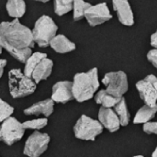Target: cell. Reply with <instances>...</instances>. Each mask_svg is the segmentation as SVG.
I'll return each instance as SVG.
<instances>
[{"mask_svg":"<svg viewBox=\"0 0 157 157\" xmlns=\"http://www.w3.org/2000/svg\"><path fill=\"white\" fill-rule=\"evenodd\" d=\"M34 40L31 30L22 25L17 18L0 23V45L23 50L32 48Z\"/></svg>","mask_w":157,"mask_h":157,"instance_id":"6da1fadb","label":"cell"},{"mask_svg":"<svg viewBox=\"0 0 157 157\" xmlns=\"http://www.w3.org/2000/svg\"><path fill=\"white\" fill-rule=\"evenodd\" d=\"M72 92L77 102H85L91 99L99 87L98 68H92L86 73H78L72 82Z\"/></svg>","mask_w":157,"mask_h":157,"instance_id":"7a4b0ae2","label":"cell"},{"mask_svg":"<svg viewBox=\"0 0 157 157\" xmlns=\"http://www.w3.org/2000/svg\"><path fill=\"white\" fill-rule=\"evenodd\" d=\"M36 83L32 78L25 75L20 69H12L8 73V87L14 98L31 95L36 90Z\"/></svg>","mask_w":157,"mask_h":157,"instance_id":"3957f363","label":"cell"},{"mask_svg":"<svg viewBox=\"0 0 157 157\" xmlns=\"http://www.w3.org/2000/svg\"><path fill=\"white\" fill-rule=\"evenodd\" d=\"M58 27L49 16H41L34 24L31 30L34 42L40 47H47L50 45L51 40L55 37Z\"/></svg>","mask_w":157,"mask_h":157,"instance_id":"277c9868","label":"cell"},{"mask_svg":"<svg viewBox=\"0 0 157 157\" xmlns=\"http://www.w3.org/2000/svg\"><path fill=\"white\" fill-rule=\"evenodd\" d=\"M102 132L103 126L101 123L86 115H82L74 126L75 136L85 141H95Z\"/></svg>","mask_w":157,"mask_h":157,"instance_id":"5b68a950","label":"cell"},{"mask_svg":"<svg viewBox=\"0 0 157 157\" xmlns=\"http://www.w3.org/2000/svg\"><path fill=\"white\" fill-rule=\"evenodd\" d=\"M102 83L107 87L106 91L118 98H121L129 88L128 77L123 71L107 73L102 79Z\"/></svg>","mask_w":157,"mask_h":157,"instance_id":"8992f818","label":"cell"},{"mask_svg":"<svg viewBox=\"0 0 157 157\" xmlns=\"http://www.w3.org/2000/svg\"><path fill=\"white\" fill-rule=\"evenodd\" d=\"M25 129L16 118L9 117L0 126V141L7 145H12L20 141L24 135Z\"/></svg>","mask_w":157,"mask_h":157,"instance_id":"52a82bcc","label":"cell"},{"mask_svg":"<svg viewBox=\"0 0 157 157\" xmlns=\"http://www.w3.org/2000/svg\"><path fill=\"white\" fill-rule=\"evenodd\" d=\"M50 136L47 133L34 132L26 141L24 155L29 157H40L48 148Z\"/></svg>","mask_w":157,"mask_h":157,"instance_id":"ba28073f","label":"cell"},{"mask_svg":"<svg viewBox=\"0 0 157 157\" xmlns=\"http://www.w3.org/2000/svg\"><path fill=\"white\" fill-rule=\"evenodd\" d=\"M141 98L145 105L155 107L157 105V77L154 75H147L135 85Z\"/></svg>","mask_w":157,"mask_h":157,"instance_id":"9c48e42d","label":"cell"},{"mask_svg":"<svg viewBox=\"0 0 157 157\" xmlns=\"http://www.w3.org/2000/svg\"><path fill=\"white\" fill-rule=\"evenodd\" d=\"M85 17L90 26L95 27L109 21L112 18V16L107 3H99L95 6L91 5L86 9Z\"/></svg>","mask_w":157,"mask_h":157,"instance_id":"30bf717a","label":"cell"},{"mask_svg":"<svg viewBox=\"0 0 157 157\" xmlns=\"http://www.w3.org/2000/svg\"><path fill=\"white\" fill-rule=\"evenodd\" d=\"M112 6L122 25L131 27L134 24L133 11L128 0H112Z\"/></svg>","mask_w":157,"mask_h":157,"instance_id":"8fae6325","label":"cell"},{"mask_svg":"<svg viewBox=\"0 0 157 157\" xmlns=\"http://www.w3.org/2000/svg\"><path fill=\"white\" fill-rule=\"evenodd\" d=\"M73 83L70 81H60L52 86V100L56 103H66L74 99L72 92Z\"/></svg>","mask_w":157,"mask_h":157,"instance_id":"7c38bea8","label":"cell"},{"mask_svg":"<svg viewBox=\"0 0 157 157\" xmlns=\"http://www.w3.org/2000/svg\"><path fill=\"white\" fill-rule=\"evenodd\" d=\"M98 121L110 132H115L121 128L119 117L112 109L101 107L98 111Z\"/></svg>","mask_w":157,"mask_h":157,"instance_id":"4fadbf2b","label":"cell"},{"mask_svg":"<svg viewBox=\"0 0 157 157\" xmlns=\"http://www.w3.org/2000/svg\"><path fill=\"white\" fill-rule=\"evenodd\" d=\"M53 67V63L52 60L48 59L47 57L43 58L35 67V69L32 72L31 78L32 80L38 84L42 80H46L50 75L52 74Z\"/></svg>","mask_w":157,"mask_h":157,"instance_id":"5bb4252c","label":"cell"},{"mask_svg":"<svg viewBox=\"0 0 157 157\" xmlns=\"http://www.w3.org/2000/svg\"><path fill=\"white\" fill-rule=\"evenodd\" d=\"M53 106L54 102L52 98L45 99L40 102H37L30 106L29 108L24 110L25 115H44L45 117H49L53 112Z\"/></svg>","mask_w":157,"mask_h":157,"instance_id":"9a60e30c","label":"cell"},{"mask_svg":"<svg viewBox=\"0 0 157 157\" xmlns=\"http://www.w3.org/2000/svg\"><path fill=\"white\" fill-rule=\"evenodd\" d=\"M50 46L59 53H66L75 50V44L63 34L55 35V37L51 40Z\"/></svg>","mask_w":157,"mask_h":157,"instance_id":"2e32d148","label":"cell"},{"mask_svg":"<svg viewBox=\"0 0 157 157\" xmlns=\"http://www.w3.org/2000/svg\"><path fill=\"white\" fill-rule=\"evenodd\" d=\"M156 112L157 105L155 107L144 105L137 111L133 120V123L134 124H141V123L145 124L147 122H150V121L155 118Z\"/></svg>","mask_w":157,"mask_h":157,"instance_id":"e0dca14e","label":"cell"},{"mask_svg":"<svg viewBox=\"0 0 157 157\" xmlns=\"http://www.w3.org/2000/svg\"><path fill=\"white\" fill-rule=\"evenodd\" d=\"M6 7L8 15L17 19L23 17L26 12V4L24 0H7Z\"/></svg>","mask_w":157,"mask_h":157,"instance_id":"ac0fdd59","label":"cell"},{"mask_svg":"<svg viewBox=\"0 0 157 157\" xmlns=\"http://www.w3.org/2000/svg\"><path fill=\"white\" fill-rule=\"evenodd\" d=\"M114 111L119 117L121 126H127L130 122L131 115H130V111L127 106V102L123 97L114 107Z\"/></svg>","mask_w":157,"mask_h":157,"instance_id":"d6986e66","label":"cell"},{"mask_svg":"<svg viewBox=\"0 0 157 157\" xmlns=\"http://www.w3.org/2000/svg\"><path fill=\"white\" fill-rule=\"evenodd\" d=\"M95 100L98 104H100L103 108L111 109L116 106V104L121 100V98H115L110 94H109L106 90L102 89L96 94Z\"/></svg>","mask_w":157,"mask_h":157,"instance_id":"ffe728a7","label":"cell"},{"mask_svg":"<svg viewBox=\"0 0 157 157\" xmlns=\"http://www.w3.org/2000/svg\"><path fill=\"white\" fill-rule=\"evenodd\" d=\"M45 57H47V54L43 53V52H34V53H31V55L28 58V60L25 63V67H24L23 74L25 75H27L28 77L31 78V75H32L33 70L35 69L37 64Z\"/></svg>","mask_w":157,"mask_h":157,"instance_id":"44dd1931","label":"cell"},{"mask_svg":"<svg viewBox=\"0 0 157 157\" xmlns=\"http://www.w3.org/2000/svg\"><path fill=\"white\" fill-rule=\"evenodd\" d=\"M91 5L84 0H74V5H73V9H74V14L73 17L75 21H78L85 17V13L86 9L90 6Z\"/></svg>","mask_w":157,"mask_h":157,"instance_id":"7402d4cb","label":"cell"},{"mask_svg":"<svg viewBox=\"0 0 157 157\" xmlns=\"http://www.w3.org/2000/svg\"><path fill=\"white\" fill-rule=\"evenodd\" d=\"M74 0H54V12L58 16H63L73 9Z\"/></svg>","mask_w":157,"mask_h":157,"instance_id":"603a6c76","label":"cell"},{"mask_svg":"<svg viewBox=\"0 0 157 157\" xmlns=\"http://www.w3.org/2000/svg\"><path fill=\"white\" fill-rule=\"evenodd\" d=\"M48 123V121L46 118H40L31 121H27L22 123L23 128L25 130H40L44 128Z\"/></svg>","mask_w":157,"mask_h":157,"instance_id":"cb8c5ba5","label":"cell"},{"mask_svg":"<svg viewBox=\"0 0 157 157\" xmlns=\"http://www.w3.org/2000/svg\"><path fill=\"white\" fill-rule=\"evenodd\" d=\"M14 112V109L6 101L0 98V122H3L9 117Z\"/></svg>","mask_w":157,"mask_h":157,"instance_id":"d4e9b609","label":"cell"},{"mask_svg":"<svg viewBox=\"0 0 157 157\" xmlns=\"http://www.w3.org/2000/svg\"><path fill=\"white\" fill-rule=\"evenodd\" d=\"M143 130L147 134H155L157 135V122H147L144 124Z\"/></svg>","mask_w":157,"mask_h":157,"instance_id":"484cf974","label":"cell"},{"mask_svg":"<svg viewBox=\"0 0 157 157\" xmlns=\"http://www.w3.org/2000/svg\"><path fill=\"white\" fill-rule=\"evenodd\" d=\"M147 59L157 69V49H153L148 52Z\"/></svg>","mask_w":157,"mask_h":157,"instance_id":"4316f807","label":"cell"},{"mask_svg":"<svg viewBox=\"0 0 157 157\" xmlns=\"http://www.w3.org/2000/svg\"><path fill=\"white\" fill-rule=\"evenodd\" d=\"M151 45L155 49H157V29L156 31L154 34H152V36H151Z\"/></svg>","mask_w":157,"mask_h":157,"instance_id":"83f0119b","label":"cell"},{"mask_svg":"<svg viewBox=\"0 0 157 157\" xmlns=\"http://www.w3.org/2000/svg\"><path fill=\"white\" fill-rule=\"evenodd\" d=\"M6 65V61L4 60V59H0V78H1L2 75H3L4 68H5Z\"/></svg>","mask_w":157,"mask_h":157,"instance_id":"f1b7e54d","label":"cell"},{"mask_svg":"<svg viewBox=\"0 0 157 157\" xmlns=\"http://www.w3.org/2000/svg\"><path fill=\"white\" fill-rule=\"evenodd\" d=\"M152 157H157V146L156 148H155V150L154 151L153 155H152Z\"/></svg>","mask_w":157,"mask_h":157,"instance_id":"f546056e","label":"cell"},{"mask_svg":"<svg viewBox=\"0 0 157 157\" xmlns=\"http://www.w3.org/2000/svg\"><path fill=\"white\" fill-rule=\"evenodd\" d=\"M34 1H40V2H42V3H46V2H48L50 0H34Z\"/></svg>","mask_w":157,"mask_h":157,"instance_id":"4dcf8cb0","label":"cell"},{"mask_svg":"<svg viewBox=\"0 0 157 157\" xmlns=\"http://www.w3.org/2000/svg\"><path fill=\"white\" fill-rule=\"evenodd\" d=\"M2 50H3V48H2V46L0 45V55H1V53H2Z\"/></svg>","mask_w":157,"mask_h":157,"instance_id":"1f68e13d","label":"cell"},{"mask_svg":"<svg viewBox=\"0 0 157 157\" xmlns=\"http://www.w3.org/2000/svg\"><path fill=\"white\" fill-rule=\"evenodd\" d=\"M132 157H144L143 155H136V156H132Z\"/></svg>","mask_w":157,"mask_h":157,"instance_id":"d6a6232c","label":"cell"}]
</instances>
